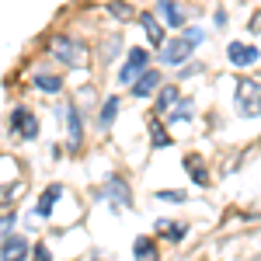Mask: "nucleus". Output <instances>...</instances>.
<instances>
[{
  "label": "nucleus",
  "mask_w": 261,
  "mask_h": 261,
  "mask_svg": "<svg viewBox=\"0 0 261 261\" xmlns=\"http://www.w3.org/2000/svg\"><path fill=\"white\" fill-rule=\"evenodd\" d=\"M63 195V185H49L45 192H42V199H39V216H49L53 209H56V199Z\"/></svg>",
  "instance_id": "obj_11"
},
{
  "label": "nucleus",
  "mask_w": 261,
  "mask_h": 261,
  "mask_svg": "<svg viewBox=\"0 0 261 261\" xmlns=\"http://www.w3.org/2000/svg\"><path fill=\"white\" fill-rule=\"evenodd\" d=\"M115 112H119V98H108L105 105H101V115H98V125H101V129H112Z\"/></svg>",
  "instance_id": "obj_15"
},
{
  "label": "nucleus",
  "mask_w": 261,
  "mask_h": 261,
  "mask_svg": "<svg viewBox=\"0 0 261 261\" xmlns=\"http://www.w3.org/2000/svg\"><path fill=\"white\" fill-rule=\"evenodd\" d=\"M140 24L146 28V39L153 42V45H161V49H164V28L157 24V18H153V14H140Z\"/></svg>",
  "instance_id": "obj_12"
},
{
  "label": "nucleus",
  "mask_w": 261,
  "mask_h": 261,
  "mask_svg": "<svg viewBox=\"0 0 261 261\" xmlns=\"http://www.w3.org/2000/svg\"><path fill=\"white\" fill-rule=\"evenodd\" d=\"M136 261H157V247L150 237H140L136 241Z\"/></svg>",
  "instance_id": "obj_17"
},
{
  "label": "nucleus",
  "mask_w": 261,
  "mask_h": 261,
  "mask_svg": "<svg viewBox=\"0 0 261 261\" xmlns=\"http://www.w3.org/2000/svg\"><path fill=\"white\" fill-rule=\"evenodd\" d=\"M185 167L192 171L195 185H209V174H205V167H202V161H199V157H185Z\"/></svg>",
  "instance_id": "obj_20"
},
{
  "label": "nucleus",
  "mask_w": 261,
  "mask_h": 261,
  "mask_svg": "<svg viewBox=\"0 0 261 261\" xmlns=\"http://www.w3.org/2000/svg\"><path fill=\"white\" fill-rule=\"evenodd\" d=\"M174 105H178V87H164L161 94H157V112L153 115H167Z\"/></svg>",
  "instance_id": "obj_14"
},
{
  "label": "nucleus",
  "mask_w": 261,
  "mask_h": 261,
  "mask_svg": "<svg viewBox=\"0 0 261 261\" xmlns=\"http://www.w3.org/2000/svg\"><path fill=\"white\" fill-rule=\"evenodd\" d=\"M49 49H53V56H56V60H63L66 66H87V63H91L87 45H84L81 39H73V35H53Z\"/></svg>",
  "instance_id": "obj_1"
},
{
  "label": "nucleus",
  "mask_w": 261,
  "mask_h": 261,
  "mask_svg": "<svg viewBox=\"0 0 261 261\" xmlns=\"http://www.w3.org/2000/svg\"><path fill=\"white\" fill-rule=\"evenodd\" d=\"M11 223H14V216H0V237L7 233V226H11Z\"/></svg>",
  "instance_id": "obj_25"
},
{
  "label": "nucleus",
  "mask_w": 261,
  "mask_h": 261,
  "mask_svg": "<svg viewBox=\"0 0 261 261\" xmlns=\"http://www.w3.org/2000/svg\"><path fill=\"white\" fill-rule=\"evenodd\" d=\"M192 49H195V45H192V42H188L185 35H181V39L164 42V49H161V60L167 63V66H181V63H185L188 56H192Z\"/></svg>",
  "instance_id": "obj_3"
},
{
  "label": "nucleus",
  "mask_w": 261,
  "mask_h": 261,
  "mask_svg": "<svg viewBox=\"0 0 261 261\" xmlns=\"http://www.w3.org/2000/svg\"><path fill=\"white\" fill-rule=\"evenodd\" d=\"M150 136H153V146H157V150H161V146H171V136H167V129H164L157 119L150 122Z\"/></svg>",
  "instance_id": "obj_21"
},
{
  "label": "nucleus",
  "mask_w": 261,
  "mask_h": 261,
  "mask_svg": "<svg viewBox=\"0 0 261 261\" xmlns=\"http://www.w3.org/2000/svg\"><path fill=\"white\" fill-rule=\"evenodd\" d=\"M258 21H261V18H258Z\"/></svg>",
  "instance_id": "obj_26"
},
{
  "label": "nucleus",
  "mask_w": 261,
  "mask_h": 261,
  "mask_svg": "<svg viewBox=\"0 0 261 261\" xmlns=\"http://www.w3.org/2000/svg\"><path fill=\"white\" fill-rule=\"evenodd\" d=\"M157 87H161V73H157V70H146L140 81L133 84V94H136V98H150Z\"/></svg>",
  "instance_id": "obj_9"
},
{
  "label": "nucleus",
  "mask_w": 261,
  "mask_h": 261,
  "mask_svg": "<svg viewBox=\"0 0 261 261\" xmlns=\"http://www.w3.org/2000/svg\"><path fill=\"white\" fill-rule=\"evenodd\" d=\"M35 87L45 91V94H56V91L63 87V81L56 77V73H35Z\"/></svg>",
  "instance_id": "obj_16"
},
{
  "label": "nucleus",
  "mask_w": 261,
  "mask_h": 261,
  "mask_svg": "<svg viewBox=\"0 0 261 261\" xmlns=\"http://www.w3.org/2000/svg\"><path fill=\"white\" fill-rule=\"evenodd\" d=\"M143 73H146V53H143V49H133V53H129V60H125V66H122L119 81H122V84H129L133 77L140 81Z\"/></svg>",
  "instance_id": "obj_7"
},
{
  "label": "nucleus",
  "mask_w": 261,
  "mask_h": 261,
  "mask_svg": "<svg viewBox=\"0 0 261 261\" xmlns=\"http://www.w3.org/2000/svg\"><path fill=\"white\" fill-rule=\"evenodd\" d=\"M105 199L112 202L115 209H129L133 205V195H129V185L122 178H108V185H105Z\"/></svg>",
  "instance_id": "obj_6"
},
{
  "label": "nucleus",
  "mask_w": 261,
  "mask_h": 261,
  "mask_svg": "<svg viewBox=\"0 0 261 261\" xmlns=\"http://www.w3.org/2000/svg\"><path fill=\"white\" fill-rule=\"evenodd\" d=\"M157 233L167 237V241H181V237L188 233V226H185V223H174V220H161L157 223Z\"/></svg>",
  "instance_id": "obj_13"
},
{
  "label": "nucleus",
  "mask_w": 261,
  "mask_h": 261,
  "mask_svg": "<svg viewBox=\"0 0 261 261\" xmlns=\"http://www.w3.org/2000/svg\"><path fill=\"white\" fill-rule=\"evenodd\" d=\"M233 101H237V112H241L244 119H258L261 115V84L258 81H244L241 77Z\"/></svg>",
  "instance_id": "obj_2"
},
{
  "label": "nucleus",
  "mask_w": 261,
  "mask_h": 261,
  "mask_svg": "<svg viewBox=\"0 0 261 261\" xmlns=\"http://www.w3.org/2000/svg\"><path fill=\"white\" fill-rule=\"evenodd\" d=\"M157 199H164V202H185V192H157Z\"/></svg>",
  "instance_id": "obj_24"
},
{
  "label": "nucleus",
  "mask_w": 261,
  "mask_h": 261,
  "mask_svg": "<svg viewBox=\"0 0 261 261\" xmlns=\"http://www.w3.org/2000/svg\"><path fill=\"white\" fill-rule=\"evenodd\" d=\"M108 14H115L119 21H129L133 14H136V11H133L129 4H108Z\"/></svg>",
  "instance_id": "obj_22"
},
{
  "label": "nucleus",
  "mask_w": 261,
  "mask_h": 261,
  "mask_svg": "<svg viewBox=\"0 0 261 261\" xmlns=\"http://www.w3.org/2000/svg\"><path fill=\"white\" fill-rule=\"evenodd\" d=\"M28 241L21 237V233H7L4 244H0V261H24L28 258Z\"/></svg>",
  "instance_id": "obj_4"
},
{
  "label": "nucleus",
  "mask_w": 261,
  "mask_h": 261,
  "mask_svg": "<svg viewBox=\"0 0 261 261\" xmlns=\"http://www.w3.org/2000/svg\"><path fill=\"white\" fill-rule=\"evenodd\" d=\"M32 261H49V247L45 244H35L32 247Z\"/></svg>",
  "instance_id": "obj_23"
},
{
  "label": "nucleus",
  "mask_w": 261,
  "mask_h": 261,
  "mask_svg": "<svg viewBox=\"0 0 261 261\" xmlns=\"http://www.w3.org/2000/svg\"><path fill=\"white\" fill-rule=\"evenodd\" d=\"M66 125H70V150H77L81 140H84V125H81V112H77V105L66 108Z\"/></svg>",
  "instance_id": "obj_10"
},
{
  "label": "nucleus",
  "mask_w": 261,
  "mask_h": 261,
  "mask_svg": "<svg viewBox=\"0 0 261 261\" xmlns=\"http://www.w3.org/2000/svg\"><path fill=\"white\" fill-rule=\"evenodd\" d=\"M226 56H230L233 66H251V63H258V49L254 45H244V42H230Z\"/></svg>",
  "instance_id": "obj_8"
},
{
  "label": "nucleus",
  "mask_w": 261,
  "mask_h": 261,
  "mask_svg": "<svg viewBox=\"0 0 261 261\" xmlns=\"http://www.w3.org/2000/svg\"><path fill=\"white\" fill-rule=\"evenodd\" d=\"M11 125H14V133H21L24 140H35V136H39V119H35L28 108H14V112H11Z\"/></svg>",
  "instance_id": "obj_5"
},
{
  "label": "nucleus",
  "mask_w": 261,
  "mask_h": 261,
  "mask_svg": "<svg viewBox=\"0 0 261 261\" xmlns=\"http://www.w3.org/2000/svg\"><path fill=\"white\" fill-rule=\"evenodd\" d=\"M161 14L167 18V24H181L185 21V14H181V7L174 0H161Z\"/></svg>",
  "instance_id": "obj_19"
},
{
  "label": "nucleus",
  "mask_w": 261,
  "mask_h": 261,
  "mask_svg": "<svg viewBox=\"0 0 261 261\" xmlns=\"http://www.w3.org/2000/svg\"><path fill=\"white\" fill-rule=\"evenodd\" d=\"M192 112H195L192 101H178V105L167 112V122H185V119H192Z\"/></svg>",
  "instance_id": "obj_18"
}]
</instances>
